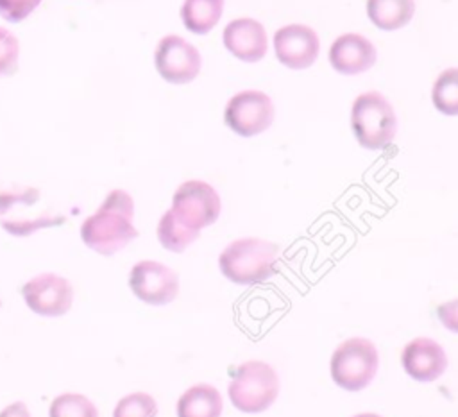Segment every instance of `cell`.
Instances as JSON below:
<instances>
[{
    "label": "cell",
    "mask_w": 458,
    "mask_h": 417,
    "mask_svg": "<svg viewBox=\"0 0 458 417\" xmlns=\"http://www.w3.org/2000/svg\"><path fill=\"white\" fill-rule=\"evenodd\" d=\"M132 217V197L116 188L109 191L100 208L82 222L81 238L95 252L111 256L138 236Z\"/></svg>",
    "instance_id": "1"
},
{
    "label": "cell",
    "mask_w": 458,
    "mask_h": 417,
    "mask_svg": "<svg viewBox=\"0 0 458 417\" xmlns=\"http://www.w3.org/2000/svg\"><path fill=\"white\" fill-rule=\"evenodd\" d=\"M281 249L277 243L249 236L231 242L218 256L224 277L238 285H254L277 272Z\"/></svg>",
    "instance_id": "2"
},
{
    "label": "cell",
    "mask_w": 458,
    "mask_h": 417,
    "mask_svg": "<svg viewBox=\"0 0 458 417\" xmlns=\"http://www.w3.org/2000/svg\"><path fill=\"white\" fill-rule=\"evenodd\" d=\"M227 394L236 410L259 413L276 403L279 396V378L268 363L247 360L234 369Z\"/></svg>",
    "instance_id": "3"
},
{
    "label": "cell",
    "mask_w": 458,
    "mask_h": 417,
    "mask_svg": "<svg viewBox=\"0 0 458 417\" xmlns=\"http://www.w3.org/2000/svg\"><path fill=\"white\" fill-rule=\"evenodd\" d=\"M351 127L363 149L381 150L395 138L397 120L394 107L381 93L365 91L352 102Z\"/></svg>",
    "instance_id": "4"
},
{
    "label": "cell",
    "mask_w": 458,
    "mask_h": 417,
    "mask_svg": "<svg viewBox=\"0 0 458 417\" xmlns=\"http://www.w3.org/2000/svg\"><path fill=\"white\" fill-rule=\"evenodd\" d=\"M379 354L376 345L361 336L344 340L333 353L329 372L333 381L349 392L363 390L376 376Z\"/></svg>",
    "instance_id": "5"
},
{
    "label": "cell",
    "mask_w": 458,
    "mask_h": 417,
    "mask_svg": "<svg viewBox=\"0 0 458 417\" xmlns=\"http://www.w3.org/2000/svg\"><path fill=\"white\" fill-rule=\"evenodd\" d=\"M220 209L222 204L216 190L199 179H190L179 184L170 208L181 224L199 233L202 227L216 222Z\"/></svg>",
    "instance_id": "6"
},
{
    "label": "cell",
    "mask_w": 458,
    "mask_h": 417,
    "mask_svg": "<svg viewBox=\"0 0 458 417\" xmlns=\"http://www.w3.org/2000/svg\"><path fill=\"white\" fill-rule=\"evenodd\" d=\"M272 98L258 89H245L229 98L224 109V123L238 136H256L274 122Z\"/></svg>",
    "instance_id": "7"
},
{
    "label": "cell",
    "mask_w": 458,
    "mask_h": 417,
    "mask_svg": "<svg viewBox=\"0 0 458 417\" xmlns=\"http://www.w3.org/2000/svg\"><path fill=\"white\" fill-rule=\"evenodd\" d=\"M154 66L166 82L186 84L200 73L202 59L190 41L170 34L159 39L154 52Z\"/></svg>",
    "instance_id": "8"
},
{
    "label": "cell",
    "mask_w": 458,
    "mask_h": 417,
    "mask_svg": "<svg viewBox=\"0 0 458 417\" xmlns=\"http://www.w3.org/2000/svg\"><path fill=\"white\" fill-rule=\"evenodd\" d=\"M129 286L145 304L165 306L179 294V276L159 261L143 260L131 268Z\"/></svg>",
    "instance_id": "9"
},
{
    "label": "cell",
    "mask_w": 458,
    "mask_h": 417,
    "mask_svg": "<svg viewBox=\"0 0 458 417\" xmlns=\"http://www.w3.org/2000/svg\"><path fill=\"white\" fill-rule=\"evenodd\" d=\"M25 304L41 317H61L73 302V286L63 276L43 272L29 279L21 288Z\"/></svg>",
    "instance_id": "10"
},
{
    "label": "cell",
    "mask_w": 458,
    "mask_h": 417,
    "mask_svg": "<svg viewBox=\"0 0 458 417\" xmlns=\"http://www.w3.org/2000/svg\"><path fill=\"white\" fill-rule=\"evenodd\" d=\"M274 52L281 64L292 70L310 68L320 52L317 32L302 23H290L276 30Z\"/></svg>",
    "instance_id": "11"
},
{
    "label": "cell",
    "mask_w": 458,
    "mask_h": 417,
    "mask_svg": "<svg viewBox=\"0 0 458 417\" xmlns=\"http://www.w3.org/2000/svg\"><path fill=\"white\" fill-rule=\"evenodd\" d=\"M224 47L240 61L256 63L265 57L268 38L265 27L254 18H236L224 27Z\"/></svg>",
    "instance_id": "12"
},
{
    "label": "cell",
    "mask_w": 458,
    "mask_h": 417,
    "mask_svg": "<svg viewBox=\"0 0 458 417\" xmlns=\"http://www.w3.org/2000/svg\"><path fill=\"white\" fill-rule=\"evenodd\" d=\"M331 66L344 75H358L374 66L377 52L372 41L356 32L338 36L327 52Z\"/></svg>",
    "instance_id": "13"
},
{
    "label": "cell",
    "mask_w": 458,
    "mask_h": 417,
    "mask_svg": "<svg viewBox=\"0 0 458 417\" xmlns=\"http://www.w3.org/2000/svg\"><path fill=\"white\" fill-rule=\"evenodd\" d=\"M401 362L406 374L417 381H435L447 369V356L442 345L426 336L410 340L403 349Z\"/></svg>",
    "instance_id": "14"
},
{
    "label": "cell",
    "mask_w": 458,
    "mask_h": 417,
    "mask_svg": "<svg viewBox=\"0 0 458 417\" xmlns=\"http://www.w3.org/2000/svg\"><path fill=\"white\" fill-rule=\"evenodd\" d=\"M222 408V396L209 383L191 385L177 399V417H220Z\"/></svg>",
    "instance_id": "15"
},
{
    "label": "cell",
    "mask_w": 458,
    "mask_h": 417,
    "mask_svg": "<svg viewBox=\"0 0 458 417\" xmlns=\"http://www.w3.org/2000/svg\"><path fill=\"white\" fill-rule=\"evenodd\" d=\"M415 14L413 0H367V16L381 30H397Z\"/></svg>",
    "instance_id": "16"
},
{
    "label": "cell",
    "mask_w": 458,
    "mask_h": 417,
    "mask_svg": "<svg viewBox=\"0 0 458 417\" xmlns=\"http://www.w3.org/2000/svg\"><path fill=\"white\" fill-rule=\"evenodd\" d=\"M224 0H184L181 7L182 25L193 34H208L222 18Z\"/></svg>",
    "instance_id": "17"
},
{
    "label": "cell",
    "mask_w": 458,
    "mask_h": 417,
    "mask_svg": "<svg viewBox=\"0 0 458 417\" xmlns=\"http://www.w3.org/2000/svg\"><path fill=\"white\" fill-rule=\"evenodd\" d=\"M157 240L159 243L172 252H182L186 251L197 238H199V231H193L190 227H186L184 224H181L175 215L166 209L165 215L161 217L157 229H156Z\"/></svg>",
    "instance_id": "18"
},
{
    "label": "cell",
    "mask_w": 458,
    "mask_h": 417,
    "mask_svg": "<svg viewBox=\"0 0 458 417\" xmlns=\"http://www.w3.org/2000/svg\"><path fill=\"white\" fill-rule=\"evenodd\" d=\"M431 100H433V106L447 116H454L458 113V70L456 68H447L437 77L431 89Z\"/></svg>",
    "instance_id": "19"
},
{
    "label": "cell",
    "mask_w": 458,
    "mask_h": 417,
    "mask_svg": "<svg viewBox=\"0 0 458 417\" xmlns=\"http://www.w3.org/2000/svg\"><path fill=\"white\" fill-rule=\"evenodd\" d=\"M50 417H98L97 406L82 394L66 392L57 396L48 408Z\"/></svg>",
    "instance_id": "20"
},
{
    "label": "cell",
    "mask_w": 458,
    "mask_h": 417,
    "mask_svg": "<svg viewBox=\"0 0 458 417\" xmlns=\"http://www.w3.org/2000/svg\"><path fill=\"white\" fill-rule=\"evenodd\" d=\"M113 417H157V403L150 394L132 392L116 403Z\"/></svg>",
    "instance_id": "21"
},
{
    "label": "cell",
    "mask_w": 458,
    "mask_h": 417,
    "mask_svg": "<svg viewBox=\"0 0 458 417\" xmlns=\"http://www.w3.org/2000/svg\"><path fill=\"white\" fill-rule=\"evenodd\" d=\"M20 43L7 29L0 27V75H14L18 72Z\"/></svg>",
    "instance_id": "22"
},
{
    "label": "cell",
    "mask_w": 458,
    "mask_h": 417,
    "mask_svg": "<svg viewBox=\"0 0 458 417\" xmlns=\"http://www.w3.org/2000/svg\"><path fill=\"white\" fill-rule=\"evenodd\" d=\"M41 0H0V16L7 21L18 23L25 20Z\"/></svg>",
    "instance_id": "23"
},
{
    "label": "cell",
    "mask_w": 458,
    "mask_h": 417,
    "mask_svg": "<svg viewBox=\"0 0 458 417\" xmlns=\"http://www.w3.org/2000/svg\"><path fill=\"white\" fill-rule=\"evenodd\" d=\"M0 417H30V412H29V408H27L25 403L14 401V403L7 404V406L0 412Z\"/></svg>",
    "instance_id": "24"
},
{
    "label": "cell",
    "mask_w": 458,
    "mask_h": 417,
    "mask_svg": "<svg viewBox=\"0 0 458 417\" xmlns=\"http://www.w3.org/2000/svg\"><path fill=\"white\" fill-rule=\"evenodd\" d=\"M352 417H381V415L372 413V412H361V413H356V415H352Z\"/></svg>",
    "instance_id": "25"
},
{
    "label": "cell",
    "mask_w": 458,
    "mask_h": 417,
    "mask_svg": "<svg viewBox=\"0 0 458 417\" xmlns=\"http://www.w3.org/2000/svg\"><path fill=\"white\" fill-rule=\"evenodd\" d=\"M0 306H2V301H0Z\"/></svg>",
    "instance_id": "26"
}]
</instances>
